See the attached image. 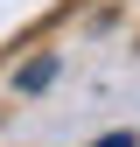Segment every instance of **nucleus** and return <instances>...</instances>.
<instances>
[{"label":"nucleus","mask_w":140,"mask_h":147,"mask_svg":"<svg viewBox=\"0 0 140 147\" xmlns=\"http://www.w3.org/2000/svg\"><path fill=\"white\" fill-rule=\"evenodd\" d=\"M49 77H56V56H35V63L21 70V91H42Z\"/></svg>","instance_id":"obj_1"},{"label":"nucleus","mask_w":140,"mask_h":147,"mask_svg":"<svg viewBox=\"0 0 140 147\" xmlns=\"http://www.w3.org/2000/svg\"><path fill=\"white\" fill-rule=\"evenodd\" d=\"M98 147H140V140H133V133H105Z\"/></svg>","instance_id":"obj_2"}]
</instances>
